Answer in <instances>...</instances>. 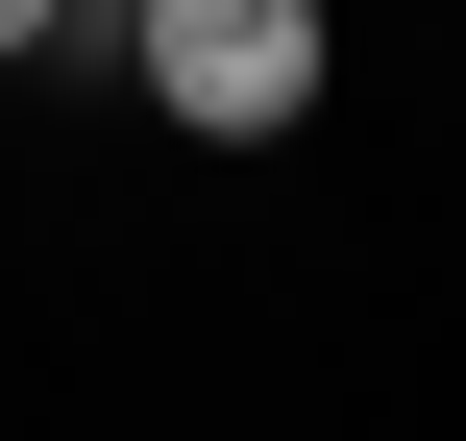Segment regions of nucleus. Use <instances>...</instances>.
Wrapping results in <instances>:
<instances>
[{
    "label": "nucleus",
    "instance_id": "f257e3e1",
    "mask_svg": "<svg viewBox=\"0 0 466 441\" xmlns=\"http://www.w3.org/2000/svg\"><path fill=\"white\" fill-rule=\"evenodd\" d=\"M319 74H344L319 0H123V98L172 147H270V123H319Z\"/></svg>",
    "mask_w": 466,
    "mask_h": 441
},
{
    "label": "nucleus",
    "instance_id": "f03ea898",
    "mask_svg": "<svg viewBox=\"0 0 466 441\" xmlns=\"http://www.w3.org/2000/svg\"><path fill=\"white\" fill-rule=\"evenodd\" d=\"M49 25H74V0H0V74H25V49H49Z\"/></svg>",
    "mask_w": 466,
    "mask_h": 441
}]
</instances>
